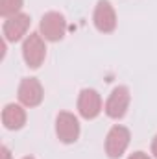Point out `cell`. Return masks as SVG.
<instances>
[{
    "instance_id": "cell-1",
    "label": "cell",
    "mask_w": 157,
    "mask_h": 159,
    "mask_svg": "<svg viewBox=\"0 0 157 159\" xmlns=\"http://www.w3.org/2000/svg\"><path fill=\"white\" fill-rule=\"evenodd\" d=\"M39 30H41V35L46 41H52V43L61 41L65 37V32H67V20H65V17L61 13L48 11L41 19Z\"/></svg>"
},
{
    "instance_id": "cell-2",
    "label": "cell",
    "mask_w": 157,
    "mask_h": 159,
    "mask_svg": "<svg viewBox=\"0 0 157 159\" xmlns=\"http://www.w3.org/2000/svg\"><path fill=\"white\" fill-rule=\"evenodd\" d=\"M22 57L26 61V65L30 69H39L46 57V46H44V41L43 35L39 34H30L24 44H22Z\"/></svg>"
},
{
    "instance_id": "cell-3",
    "label": "cell",
    "mask_w": 157,
    "mask_h": 159,
    "mask_svg": "<svg viewBox=\"0 0 157 159\" xmlns=\"http://www.w3.org/2000/svg\"><path fill=\"white\" fill-rule=\"evenodd\" d=\"M129 139H131V133L126 126H120V124L113 126L105 137V154L111 159H118L129 146Z\"/></svg>"
},
{
    "instance_id": "cell-4",
    "label": "cell",
    "mask_w": 157,
    "mask_h": 159,
    "mask_svg": "<svg viewBox=\"0 0 157 159\" xmlns=\"http://www.w3.org/2000/svg\"><path fill=\"white\" fill-rule=\"evenodd\" d=\"M129 89L124 85H118L111 91L107 102H105V115L109 119H122L129 107Z\"/></svg>"
},
{
    "instance_id": "cell-5",
    "label": "cell",
    "mask_w": 157,
    "mask_h": 159,
    "mask_svg": "<svg viewBox=\"0 0 157 159\" xmlns=\"http://www.w3.org/2000/svg\"><path fill=\"white\" fill-rule=\"evenodd\" d=\"M56 133L59 137L61 143L65 144H70V143H76L79 137V122L78 119L69 113V111H61L56 119Z\"/></svg>"
},
{
    "instance_id": "cell-6",
    "label": "cell",
    "mask_w": 157,
    "mask_h": 159,
    "mask_svg": "<svg viewBox=\"0 0 157 159\" xmlns=\"http://www.w3.org/2000/svg\"><path fill=\"white\" fill-rule=\"evenodd\" d=\"M92 20H94L96 30L102 34H111L117 28V13L109 0H98Z\"/></svg>"
},
{
    "instance_id": "cell-7",
    "label": "cell",
    "mask_w": 157,
    "mask_h": 159,
    "mask_svg": "<svg viewBox=\"0 0 157 159\" xmlns=\"http://www.w3.org/2000/svg\"><path fill=\"white\" fill-rule=\"evenodd\" d=\"M17 96L20 100L22 106L26 107H37L41 102H43V85L39 83V80L35 78H24L19 85V91H17Z\"/></svg>"
},
{
    "instance_id": "cell-8",
    "label": "cell",
    "mask_w": 157,
    "mask_h": 159,
    "mask_svg": "<svg viewBox=\"0 0 157 159\" xmlns=\"http://www.w3.org/2000/svg\"><path fill=\"white\" fill-rule=\"evenodd\" d=\"M78 111L83 119L92 120L102 111V98L94 89H83L78 96Z\"/></svg>"
},
{
    "instance_id": "cell-9",
    "label": "cell",
    "mask_w": 157,
    "mask_h": 159,
    "mask_svg": "<svg viewBox=\"0 0 157 159\" xmlns=\"http://www.w3.org/2000/svg\"><path fill=\"white\" fill-rule=\"evenodd\" d=\"M28 28H30V17L26 13H19V15H13V17L6 19V22L2 26L4 41H9V43L20 41L22 35H26Z\"/></svg>"
},
{
    "instance_id": "cell-10",
    "label": "cell",
    "mask_w": 157,
    "mask_h": 159,
    "mask_svg": "<svg viewBox=\"0 0 157 159\" xmlns=\"http://www.w3.org/2000/svg\"><path fill=\"white\" fill-rule=\"evenodd\" d=\"M2 122L7 129H20L26 124V111L19 104H7L2 111Z\"/></svg>"
},
{
    "instance_id": "cell-11",
    "label": "cell",
    "mask_w": 157,
    "mask_h": 159,
    "mask_svg": "<svg viewBox=\"0 0 157 159\" xmlns=\"http://www.w3.org/2000/svg\"><path fill=\"white\" fill-rule=\"evenodd\" d=\"M20 9H22V0H0V15L4 19L19 15Z\"/></svg>"
},
{
    "instance_id": "cell-12",
    "label": "cell",
    "mask_w": 157,
    "mask_h": 159,
    "mask_svg": "<svg viewBox=\"0 0 157 159\" xmlns=\"http://www.w3.org/2000/svg\"><path fill=\"white\" fill-rule=\"evenodd\" d=\"M0 159H11V152L7 146H2L0 148Z\"/></svg>"
},
{
    "instance_id": "cell-13",
    "label": "cell",
    "mask_w": 157,
    "mask_h": 159,
    "mask_svg": "<svg viewBox=\"0 0 157 159\" xmlns=\"http://www.w3.org/2000/svg\"><path fill=\"white\" fill-rule=\"evenodd\" d=\"M128 159H150V157H148L144 152H135V154H131Z\"/></svg>"
},
{
    "instance_id": "cell-14",
    "label": "cell",
    "mask_w": 157,
    "mask_h": 159,
    "mask_svg": "<svg viewBox=\"0 0 157 159\" xmlns=\"http://www.w3.org/2000/svg\"><path fill=\"white\" fill-rule=\"evenodd\" d=\"M152 154H154V157L157 159V135L154 137V141H152Z\"/></svg>"
},
{
    "instance_id": "cell-15",
    "label": "cell",
    "mask_w": 157,
    "mask_h": 159,
    "mask_svg": "<svg viewBox=\"0 0 157 159\" xmlns=\"http://www.w3.org/2000/svg\"><path fill=\"white\" fill-rule=\"evenodd\" d=\"M22 159H34V157H22Z\"/></svg>"
}]
</instances>
